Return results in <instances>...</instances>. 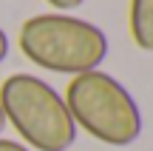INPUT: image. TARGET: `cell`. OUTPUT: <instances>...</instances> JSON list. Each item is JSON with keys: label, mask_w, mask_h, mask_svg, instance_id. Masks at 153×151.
<instances>
[{"label": "cell", "mask_w": 153, "mask_h": 151, "mask_svg": "<svg viewBox=\"0 0 153 151\" xmlns=\"http://www.w3.org/2000/svg\"><path fill=\"white\" fill-rule=\"evenodd\" d=\"M17 43L23 57L34 66L71 77L97 71L108 57V37L102 29L65 11L28 17L20 26Z\"/></svg>", "instance_id": "cell-1"}, {"label": "cell", "mask_w": 153, "mask_h": 151, "mask_svg": "<svg viewBox=\"0 0 153 151\" xmlns=\"http://www.w3.org/2000/svg\"><path fill=\"white\" fill-rule=\"evenodd\" d=\"M0 108L23 146L34 151H68L76 140V125L65 97L34 74H11L0 86Z\"/></svg>", "instance_id": "cell-2"}, {"label": "cell", "mask_w": 153, "mask_h": 151, "mask_svg": "<svg viewBox=\"0 0 153 151\" xmlns=\"http://www.w3.org/2000/svg\"><path fill=\"white\" fill-rule=\"evenodd\" d=\"M65 106L76 128L105 146H131L142 137V108L133 94L108 71H85L71 77Z\"/></svg>", "instance_id": "cell-3"}, {"label": "cell", "mask_w": 153, "mask_h": 151, "mask_svg": "<svg viewBox=\"0 0 153 151\" xmlns=\"http://www.w3.org/2000/svg\"><path fill=\"white\" fill-rule=\"evenodd\" d=\"M128 26H131L133 43L142 51L153 54V0H131Z\"/></svg>", "instance_id": "cell-4"}, {"label": "cell", "mask_w": 153, "mask_h": 151, "mask_svg": "<svg viewBox=\"0 0 153 151\" xmlns=\"http://www.w3.org/2000/svg\"><path fill=\"white\" fill-rule=\"evenodd\" d=\"M45 3H48L51 9H57V11H71L76 6H82L85 0H45Z\"/></svg>", "instance_id": "cell-5"}, {"label": "cell", "mask_w": 153, "mask_h": 151, "mask_svg": "<svg viewBox=\"0 0 153 151\" xmlns=\"http://www.w3.org/2000/svg\"><path fill=\"white\" fill-rule=\"evenodd\" d=\"M0 151H31V148H26L23 143H17V140H6V137H0Z\"/></svg>", "instance_id": "cell-6"}, {"label": "cell", "mask_w": 153, "mask_h": 151, "mask_svg": "<svg viewBox=\"0 0 153 151\" xmlns=\"http://www.w3.org/2000/svg\"><path fill=\"white\" fill-rule=\"evenodd\" d=\"M9 57V37H6V32L0 29V63Z\"/></svg>", "instance_id": "cell-7"}, {"label": "cell", "mask_w": 153, "mask_h": 151, "mask_svg": "<svg viewBox=\"0 0 153 151\" xmlns=\"http://www.w3.org/2000/svg\"><path fill=\"white\" fill-rule=\"evenodd\" d=\"M6 128V117H3V108H0V131Z\"/></svg>", "instance_id": "cell-8"}]
</instances>
